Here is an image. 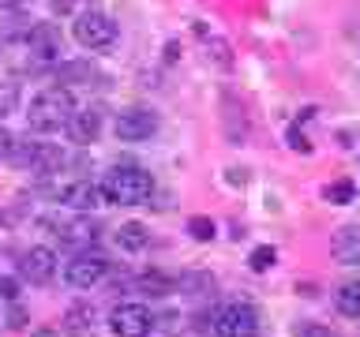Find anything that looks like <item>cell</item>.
Returning a JSON list of instances; mask_svg holds the SVG:
<instances>
[{"label": "cell", "mask_w": 360, "mask_h": 337, "mask_svg": "<svg viewBox=\"0 0 360 337\" xmlns=\"http://www.w3.org/2000/svg\"><path fill=\"white\" fill-rule=\"evenodd\" d=\"M188 232H191V240L207 244V240H214V221L199 213V218H191V221H188Z\"/></svg>", "instance_id": "cell-22"}, {"label": "cell", "mask_w": 360, "mask_h": 337, "mask_svg": "<svg viewBox=\"0 0 360 337\" xmlns=\"http://www.w3.org/2000/svg\"><path fill=\"white\" fill-rule=\"evenodd\" d=\"M158 131V112L150 109H124L117 117V139L124 143H143Z\"/></svg>", "instance_id": "cell-8"}, {"label": "cell", "mask_w": 360, "mask_h": 337, "mask_svg": "<svg viewBox=\"0 0 360 337\" xmlns=\"http://www.w3.org/2000/svg\"><path fill=\"white\" fill-rule=\"evenodd\" d=\"M146 240H150V236H146V229H143L139 221H124L120 229H117V247H120V251H128V255L143 251Z\"/></svg>", "instance_id": "cell-14"}, {"label": "cell", "mask_w": 360, "mask_h": 337, "mask_svg": "<svg viewBox=\"0 0 360 337\" xmlns=\"http://www.w3.org/2000/svg\"><path fill=\"white\" fill-rule=\"evenodd\" d=\"M334 303H338V311L342 315H360V281H345L342 289L334 292Z\"/></svg>", "instance_id": "cell-16"}, {"label": "cell", "mask_w": 360, "mask_h": 337, "mask_svg": "<svg viewBox=\"0 0 360 337\" xmlns=\"http://www.w3.org/2000/svg\"><path fill=\"white\" fill-rule=\"evenodd\" d=\"M154 326V315L143 303H117L109 315V330L117 337H146Z\"/></svg>", "instance_id": "cell-6"}, {"label": "cell", "mask_w": 360, "mask_h": 337, "mask_svg": "<svg viewBox=\"0 0 360 337\" xmlns=\"http://www.w3.org/2000/svg\"><path fill=\"white\" fill-rule=\"evenodd\" d=\"M101 195H105L112 206H135V202H146L154 195V180L139 165H117L105 173V180H101Z\"/></svg>", "instance_id": "cell-1"}, {"label": "cell", "mask_w": 360, "mask_h": 337, "mask_svg": "<svg viewBox=\"0 0 360 337\" xmlns=\"http://www.w3.org/2000/svg\"><path fill=\"white\" fill-rule=\"evenodd\" d=\"M56 79H60L64 86H83V83L94 79V72H90V64L75 60V64H60V67H56Z\"/></svg>", "instance_id": "cell-17"}, {"label": "cell", "mask_w": 360, "mask_h": 337, "mask_svg": "<svg viewBox=\"0 0 360 337\" xmlns=\"http://www.w3.org/2000/svg\"><path fill=\"white\" fill-rule=\"evenodd\" d=\"M292 333H297V337H334L330 326H323V322H308V319L292 326Z\"/></svg>", "instance_id": "cell-23"}, {"label": "cell", "mask_w": 360, "mask_h": 337, "mask_svg": "<svg viewBox=\"0 0 360 337\" xmlns=\"http://www.w3.org/2000/svg\"><path fill=\"white\" fill-rule=\"evenodd\" d=\"M15 292H19L15 281H11V277H0V296H15Z\"/></svg>", "instance_id": "cell-27"}, {"label": "cell", "mask_w": 360, "mask_h": 337, "mask_svg": "<svg viewBox=\"0 0 360 337\" xmlns=\"http://www.w3.org/2000/svg\"><path fill=\"white\" fill-rule=\"evenodd\" d=\"M330 255H334V263H342V266L360 263V225H342V229L334 232Z\"/></svg>", "instance_id": "cell-12"}, {"label": "cell", "mask_w": 360, "mask_h": 337, "mask_svg": "<svg viewBox=\"0 0 360 337\" xmlns=\"http://www.w3.org/2000/svg\"><path fill=\"white\" fill-rule=\"evenodd\" d=\"M56 199H60L68 210H83L86 213V210H94L105 195H101V187L86 184V180H75V184H64L60 191H56Z\"/></svg>", "instance_id": "cell-11"}, {"label": "cell", "mask_w": 360, "mask_h": 337, "mask_svg": "<svg viewBox=\"0 0 360 337\" xmlns=\"http://www.w3.org/2000/svg\"><path fill=\"white\" fill-rule=\"evenodd\" d=\"M274 258H278V251H274V247H255V251L248 255V266H252L255 274H263V270H270V266H274Z\"/></svg>", "instance_id": "cell-21"}, {"label": "cell", "mask_w": 360, "mask_h": 337, "mask_svg": "<svg viewBox=\"0 0 360 337\" xmlns=\"http://www.w3.org/2000/svg\"><path fill=\"white\" fill-rule=\"evenodd\" d=\"M72 112H75V98L68 94L64 86H53V90H41V94L30 101L27 124L34 131H56V128H64V124H68Z\"/></svg>", "instance_id": "cell-2"}, {"label": "cell", "mask_w": 360, "mask_h": 337, "mask_svg": "<svg viewBox=\"0 0 360 337\" xmlns=\"http://www.w3.org/2000/svg\"><path fill=\"white\" fill-rule=\"evenodd\" d=\"M229 180H233V184H244L248 176H244V168H229Z\"/></svg>", "instance_id": "cell-28"}, {"label": "cell", "mask_w": 360, "mask_h": 337, "mask_svg": "<svg viewBox=\"0 0 360 337\" xmlns=\"http://www.w3.org/2000/svg\"><path fill=\"white\" fill-rule=\"evenodd\" d=\"M214 330H218V337H255L259 315L252 303H225L214 315Z\"/></svg>", "instance_id": "cell-5"}, {"label": "cell", "mask_w": 360, "mask_h": 337, "mask_svg": "<svg viewBox=\"0 0 360 337\" xmlns=\"http://www.w3.org/2000/svg\"><path fill=\"white\" fill-rule=\"evenodd\" d=\"M289 146H292V150H300V154H308V150H311V143L304 139L297 128H289Z\"/></svg>", "instance_id": "cell-24"}, {"label": "cell", "mask_w": 360, "mask_h": 337, "mask_svg": "<svg viewBox=\"0 0 360 337\" xmlns=\"http://www.w3.org/2000/svg\"><path fill=\"white\" fill-rule=\"evenodd\" d=\"M34 337H56L53 330H38V333H34Z\"/></svg>", "instance_id": "cell-30"}, {"label": "cell", "mask_w": 360, "mask_h": 337, "mask_svg": "<svg viewBox=\"0 0 360 337\" xmlns=\"http://www.w3.org/2000/svg\"><path fill=\"white\" fill-rule=\"evenodd\" d=\"M131 285L146 296H169V292H176V277L162 274V270H143V274L131 277Z\"/></svg>", "instance_id": "cell-13"}, {"label": "cell", "mask_w": 360, "mask_h": 337, "mask_svg": "<svg viewBox=\"0 0 360 337\" xmlns=\"http://www.w3.org/2000/svg\"><path fill=\"white\" fill-rule=\"evenodd\" d=\"M4 112H8V105H4V101H0V117H4Z\"/></svg>", "instance_id": "cell-31"}, {"label": "cell", "mask_w": 360, "mask_h": 337, "mask_svg": "<svg viewBox=\"0 0 360 337\" xmlns=\"http://www.w3.org/2000/svg\"><path fill=\"white\" fill-rule=\"evenodd\" d=\"M207 53H210V60L218 67L233 64V49H229V41H221V38H210V34H207Z\"/></svg>", "instance_id": "cell-20"}, {"label": "cell", "mask_w": 360, "mask_h": 337, "mask_svg": "<svg viewBox=\"0 0 360 337\" xmlns=\"http://www.w3.org/2000/svg\"><path fill=\"white\" fill-rule=\"evenodd\" d=\"M8 326L11 330H22V326H27V308H11L8 311Z\"/></svg>", "instance_id": "cell-25"}, {"label": "cell", "mask_w": 360, "mask_h": 337, "mask_svg": "<svg viewBox=\"0 0 360 337\" xmlns=\"http://www.w3.org/2000/svg\"><path fill=\"white\" fill-rule=\"evenodd\" d=\"M105 274H109V258H101V255H79V258L68 263L64 281L72 289H94Z\"/></svg>", "instance_id": "cell-7"}, {"label": "cell", "mask_w": 360, "mask_h": 337, "mask_svg": "<svg viewBox=\"0 0 360 337\" xmlns=\"http://www.w3.org/2000/svg\"><path fill=\"white\" fill-rule=\"evenodd\" d=\"M53 270H56V255L49 251V247H30L27 255H22V263H19V274L30 281V285H45V281L53 277Z\"/></svg>", "instance_id": "cell-10"}, {"label": "cell", "mask_w": 360, "mask_h": 337, "mask_svg": "<svg viewBox=\"0 0 360 337\" xmlns=\"http://www.w3.org/2000/svg\"><path fill=\"white\" fill-rule=\"evenodd\" d=\"M15 4H22V0H0V8H15Z\"/></svg>", "instance_id": "cell-29"}, {"label": "cell", "mask_w": 360, "mask_h": 337, "mask_svg": "<svg viewBox=\"0 0 360 337\" xmlns=\"http://www.w3.org/2000/svg\"><path fill=\"white\" fill-rule=\"evenodd\" d=\"M11 150H15V135L0 128V157H11Z\"/></svg>", "instance_id": "cell-26"}, {"label": "cell", "mask_w": 360, "mask_h": 337, "mask_svg": "<svg viewBox=\"0 0 360 337\" xmlns=\"http://www.w3.org/2000/svg\"><path fill=\"white\" fill-rule=\"evenodd\" d=\"M27 41H30V49H34V56H41V60H53L56 53V30L53 27H34L30 34H27Z\"/></svg>", "instance_id": "cell-15"}, {"label": "cell", "mask_w": 360, "mask_h": 337, "mask_svg": "<svg viewBox=\"0 0 360 337\" xmlns=\"http://www.w3.org/2000/svg\"><path fill=\"white\" fill-rule=\"evenodd\" d=\"M75 41L86 45V49H105V45L117 41V22H112V15H105V11L98 8H86L75 15Z\"/></svg>", "instance_id": "cell-3"}, {"label": "cell", "mask_w": 360, "mask_h": 337, "mask_svg": "<svg viewBox=\"0 0 360 337\" xmlns=\"http://www.w3.org/2000/svg\"><path fill=\"white\" fill-rule=\"evenodd\" d=\"M90 319H94V308H90V303H75V308L64 315V326H68V333H86Z\"/></svg>", "instance_id": "cell-19"}, {"label": "cell", "mask_w": 360, "mask_h": 337, "mask_svg": "<svg viewBox=\"0 0 360 337\" xmlns=\"http://www.w3.org/2000/svg\"><path fill=\"white\" fill-rule=\"evenodd\" d=\"M68 139H72L75 146H86V143H94L98 139V131H101V109L98 105H90V109H75L72 117H68Z\"/></svg>", "instance_id": "cell-9"}, {"label": "cell", "mask_w": 360, "mask_h": 337, "mask_svg": "<svg viewBox=\"0 0 360 337\" xmlns=\"http://www.w3.org/2000/svg\"><path fill=\"white\" fill-rule=\"evenodd\" d=\"M323 199L334 202V206H345V202L356 199V184H353V180H334V184L323 187Z\"/></svg>", "instance_id": "cell-18"}, {"label": "cell", "mask_w": 360, "mask_h": 337, "mask_svg": "<svg viewBox=\"0 0 360 337\" xmlns=\"http://www.w3.org/2000/svg\"><path fill=\"white\" fill-rule=\"evenodd\" d=\"M45 225L60 232V240L72 244V247L98 244V232H101V225H98L94 218H86L83 210H75V213H49V218H45Z\"/></svg>", "instance_id": "cell-4"}]
</instances>
